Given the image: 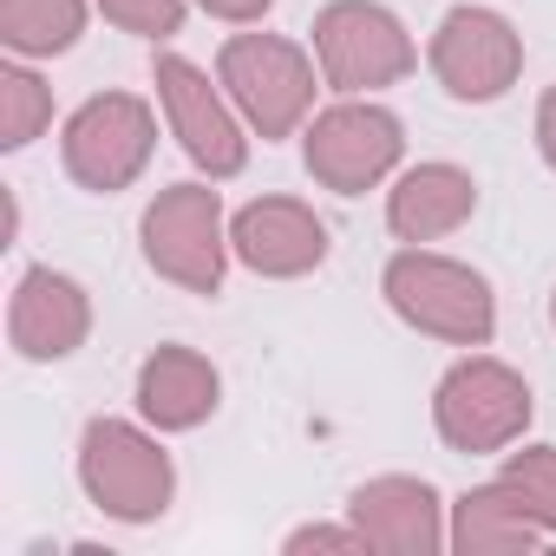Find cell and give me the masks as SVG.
Here are the masks:
<instances>
[{
    "instance_id": "cell-1",
    "label": "cell",
    "mask_w": 556,
    "mask_h": 556,
    "mask_svg": "<svg viewBox=\"0 0 556 556\" xmlns=\"http://www.w3.org/2000/svg\"><path fill=\"white\" fill-rule=\"evenodd\" d=\"M380 289H387V308L406 328L432 334V341L484 348L497 334V295H491V282L471 262H452V255H439L426 242H413V249H400L387 262Z\"/></svg>"
},
{
    "instance_id": "cell-2",
    "label": "cell",
    "mask_w": 556,
    "mask_h": 556,
    "mask_svg": "<svg viewBox=\"0 0 556 556\" xmlns=\"http://www.w3.org/2000/svg\"><path fill=\"white\" fill-rule=\"evenodd\" d=\"M216 86L229 92V105L242 112L249 131L289 138V131H302V118L315 112V92L328 79H321V60H308L282 34H229L216 53Z\"/></svg>"
},
{
    "instance_id": "cell-3",
    "label": "cell",
    "mask_w": 556,
    "mask_h": 556,
    "mask_svg": "<svg viewBox=\"0 0 556 556\" xmlns=\"http://www.w3.org/2000/svg\"><path fill=\"white\" fill-rule=\"evenodd\" d=\"M79 484H86V497H92L105 517H118V523H151V517H164L170 497H177V465H170V452H164L151 432H138L131 419H92L86 439H79Z\"/></svg>"
},
{
    "instance_id": "cell-4",
    "label": "cell",
    "mask_w": 556,
    "mask_h": 556,
    "mask_svg": "<svg viewBox=\"0 0 556 556\" xmlns=\"http://www.w3.org/2000/svg\"><path fill=\"white\" fill-rule=\"evenodd\" d=\"M144 262L164 275V282L190 289V295H216L223 268H229V229H223V197L210 184H170L151 197L144 223Z\"/></svg>"
},
{
    "instance_id": "cell-5",
    "label": "cell",
    "mask_w": 556,
    "mask_h": 556,
    "mask_svg": "<svg viewBox=\"0 0 556 556\" xmlns=\"http://www.w3.org/2000/svg\"><path fill=\"white\" fill-rule=\"evenodd\" d=\"M432 426L465 458L510 452L523 439V426H530V387H523L517 367H504L491 354H465L432 393Z\"/></svg>"
},
{
    "instance_id": "cell-6",
    "label": "cell",
    "mask_w": 556,
    "mask_h": 556,
    "mask_svg": "<svg viewBox=\"0 0 556 556\" xmlns=\"http://www.w3.org/2000/svg\"><path fill=\"white\" fill-rule=\"evenodd\" d=\"M315 60L321 79L348 99L361 92H387L419 66V47L406 40L400 14H387L380 0H334L315 14Z\"/></svg>"
},
{
    "instance_id": "cell-7",
    "label": "cell",
    "mask_w": 556,
    "mask_h": 556,
    "mask_svg": "<svg viewBox=\"0 0 556 556\" xmlns=\"http://www.w3.org/2000/svg\"><path fill=\"white\" fill-rule=\"evenodd\" d=\"M151 151H157V118H151V105L131 99V92H99V99H86V105L66 118V138H60L66 177L86 184V190H99V197L138 184L144 164H151Z\"/></svg>"
},
{
    "instance_id": "cell-8",
    "label": "cell",
    "mask_w": 556,
    "mask_h": 556,
    "mask_svg": "<svg viewBox=\"0 0 556 556\" xmlns=\"http://www.w3.org/2000/svg\"><path fill=\"white\" fill-rule=\"evenodd\" d=\"M432 60V79L465 99V105H491L517 86L523 73V34L497 14V8H452L426 47Z\"/></svg>"
},
{
    "instance_id": "cell-9",
    "label": "cell",
    "mask_w": 556,
    "mask_h": 556,
    "mask_svg": "<svg viewBox=\"0 0 556 556\" xmlns=\"http://www.w3.org/2000/svg\"><path fill=\"white\" fill-rule=\"evenodd\" d=\"M151 86H157L164 118H170V138L184 144V157L197 170H210V184H223L249 164V138L236 125V105H229V92L210 86L203 66H190L184 53H157Z\"/></svg>"
},
{
    "instance_id": "cell-10",
    "label": "cell",
    "mask_w": 556,
    "mask_h": 556,
    "mask_svg": "<svg viewBox=\"0 0 556 556\" xmlns=\"http://www.w3.org/2000/svg\"><path fill=\"white\" fill-rule=\"evenodd\" d=\"M308 177L321 184V190H341V197H361V190H374L393 164H400V151H406V131H400V118L387 112V105H374V99H341V105H328L315 125H308Z\"/></svg>"
},
{
    "instance_id": "cell-11",
    "label": "cell",
    "mask_w": 556,
    "mask_h": 556,
    "mask_svg": "<svg viewBox=\"0 0 556 556\" xmlns=\"http://www.w3.org/2000/svg\"><path fill=\"white\" fill-rule=\"evenodd\" d=\"M348 517L361 523L367 549H380V556H439V549H452V523H445L439 491L426 478H406V471L367 478L348 497Z\"/></svg>"
},
{
    "instance_id": "cell-12",
    "label": "cell",
    "mask_w": 556,
    "mask_h": 556,
    "mask_svg": "<svg viewBox=\"0 0 556 556\" xmlns=\"http://www.w3.org/2000/svg\"><path fill=\"white\" fill-rule=\"evenodd\" d=\"M229 249L242 268L289 282V275H308L328 262V223L295 197H255L229 216Z\"/></svg>"
},
{
    "instance_id": "cell-13",
    "label": "cell",
    "mask_w": 556,
    "mask_h": 556,
    "mask_svg": "<svg viewBox=\"0 0 556 556\" xmlns=\"http://www.w3.org/2000/svg\"><path fill=\"white\" fill-rule=\"evenodd\" d=\"M92 334V302L73 275L60 268H27L8 302V341L21 361H66Z\"/></svg>"
},
{
    "instance_id": "cell-14",
    "label": "cell",
    "mask_w": 556,
    "mask_h": 556,
    "mask_svg": "<svg viewBox=\"0 0 556 556\" xmlns=\"http://www.w3.org/2000/svg\"><path fill=\"white\" fill-rule=\"evenodd\" d=\"M223 400V374L197 354V348H157L138 367V413L157 432H190L216 413Z\"/></svg>"
},
{
    "instance_id": "cell-15",
    "label": "cell",
    "mask_w": 556,
    "mask_h": 556,
    "mask_svg": "<svg viewBox=\"0 0 556 556\" xmlns=\"http://www.w3.org/2000/svg\"><path fill=\"white\" fill-rule=\"evenodd\" d=\"M478 210V177L458 164H413L387 190V229L400 242H439Z\"/></svg>"
},
{
    "instance_id": "cell-16",
    "label": "cell",
    "mask_w": 556,
    "mask_h": 556,
    "mask_svg": "<svg viewBox=\"0 0 556 556\" xmlns=\"http://www.w3.org/2000/svg\"><path fill=\"white\" fill-rule=\"evenodd\" d=\"M543 536L549 530L523 510V497L504 478H491L452 504V549H465V556H517V549H536Z\"/></svg>"
},
{
    "instance_id": "cell-17",
    "label": "cell",
    "mask_w": 556,
    "mask_h": 556,
    "mask_svg": "<svg viewBox=\"0 0 556 556\" xmlns=\"http://www.w3.org/2000/svg\"><path fill=\"white\" fill-rule=\"evenodd\" d=\"M86 34V0H0V40L21 60H53Z\"/></svg>"
},
{
    "instance_id": "cell-18",
    "label": "cell",
    "mask_w": 556,
    "mask_h": 556,
    "mask_svg": "<svg viewBox=\"0 0 556 556\" xmlns=\"http://www.w3.org/2000/svg\"><path fill=\"white\" fill-rule=\"evenodd\" d=\"M47 125H53V92H47L27 66H8V73H0V144L21 151V144H34Z\"/></svg>"
},
{
    "instance_id": "cell-19",
    "label": "cell",
    "mask_w": 556,
    "mask_h": 556,
    "mask_svg": "<svg viewBox=\"0 0 556 556\" xmlns=\"http://www.w3.org/2000/svg\"><path fill=\"white\" fill-rule=\"evenodd\" d=\"M517 497H523V510L556 536V445H523V452H504V471H497Z\"/></svg>"
},
{
    "instance_id": "cell-20",
    "label": "cell",
    "mask_w": 556,
    "mask_h": 556,
    "mask_svg": "<svg viewBox=\"0 0 556 556\" xmlns=\"http://www.w3.org/2000/svg\"><path fill=\"white\" fill-rule=\"evenodd\" d=\"M99 14L138 40H177L184 34V0H99Z\"/></svg>"
},
{
    "instance_id": "cell-21",
    "label": "cell",
    "mask_w": 556,
    "mask_h": 556,
    "mask_svg": "<svg viewBox=\"0 0 556 556\" xmlns=\"http://www.w3.org/2000/svg\"><path fill=\"white\" fill-rule=\"evenodd\" d=\"M289 549H367V536H361V523L348 517V523H308V530H295Z\"/></svg>"
},
{
    "instance_id": "cell-22",
    "label": "cell",
    "mask_w": 556,
    "mask_h": 556,
    "mask_svg": "<svg viewBox=\"0 0 556 556\" xmlns=\"http://www.w3.org/2000/svg\"><path fill=\"white\" fill-rule=\"evenodd\" d=\"M203 14H216V21H236V27H249V21H262L275 0H197Z\"/></svg>"
},
{
    "instance_id": "cell-23",
    "label": "cell",
    "mask_w": 556,
    "mask_h": 556,
    "mask_svg": "<svg viewBox=\"0 0 556 556\" xmlns=\"http://www.w3.org/2000/svg\"><path fill=\"white\" fill-rule=\"evenodd\" d=\"M536 151H543V164L556 170V86H549L543 105H536Z\"/></svg>"
},
{
    "instance_id": "cell-24",
    "label": "cell",
    "mask_w": 556,
    "mask_h": 556,
    "mask_svg": "<svg viewBox=\"0 0 556 556\" xmlns=\"http://www.w3.org/2000/svg\"><path fill=\"white\" fill-rule=\"evenodd\" d=\"M549 321H556V295H549Z\"/></svg>"
}]
</instances>
